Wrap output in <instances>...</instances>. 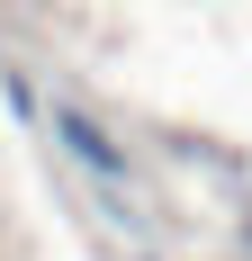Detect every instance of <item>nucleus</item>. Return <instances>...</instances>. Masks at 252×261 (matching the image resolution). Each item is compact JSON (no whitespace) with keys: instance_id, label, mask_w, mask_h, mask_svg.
<instances>
[{"instance_id":"obj_1","label":"nucleus","mask_w":252,"mask_h":261,"mask_svg":"<svg viewBox=\"0 0 252 261\" xmlns=\"http://www.w3.org/2000/svg\"><path fill=\"white\" fill-rule=\"evenodd\" d=\"M54 126H63V144H72V153L90 162V171H108V180H117V171H126V153H117V144H108L99 126H90V117H54Z\"/></svg>"}]
</instances>
